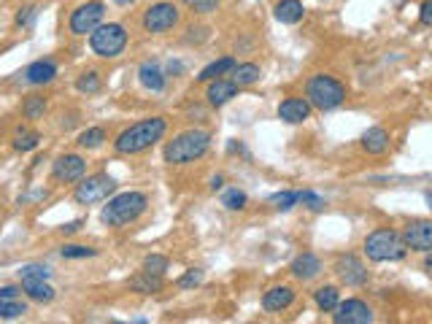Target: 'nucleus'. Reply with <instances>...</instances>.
I'll list each match as a JSON object with an SVG mask.
<instances>
[{"mask_svg": "<svg viewBox=\"0 0 432 324\" xmlns=\"http://www.w3.org/2000/svg\"><path fill=\"white\" fill-rule=\"evenodd\" d=\"M168 133V119L165 117H149L130 127H124L119 136L114 138V152L117 154H140L152 149L157 141H162Z\"/></svg>", "mask_w": 432, "mask_h": 324, "instance_id": "obj_1", "label": "nucleus"}, {"mask_svg": "<svg viewBox=\"0 0 432 324\" xmlns=\"http://www.w3.org/2000/svg\"><path fill=\"white\" fill-rule=\"evenodd\" d=\"M208 149H211V133L200 130V127H192V130H184L173 141H168L165 149H162V157H165L168 165H190L195 160L206 157Z\"/></svg>", "mask_w": 432, "mask_h": 324, "instance_id": "obj_2", "label": "nucleus"}, {"mask_svg": "<svg viewBox=\"0 0 432 324\" xmlns=\"http://www.w3.org/2000/svg\"><path fill=\"white\" fill-rule=\"evenodd\" d=\"M149 208V197L143 192H119L114 197H108L100 211V222L105 227H124V224H133L136 219H140Z\"/></svg>", "mask_w": 432, "mask_h": 324, "instance_id": "obj_3", "label": "nucleus"}, {"mask_svg": "<svg viewBox=\"0 0 432 324\" xmlns=\"http://www.w3.org/2000/svg\"><path fill=\"white\" fill-rule=\"evenodd\" d=\"M408 254V246L402 240V233H395L389 227H379L365 238V257L370 262H400Z\"/></svg>", "mask_w": 432, "mask_h": 324, "instance_id": "obj_4", "label": "nucleus"}, {"mask_svg": "<svg viewBox=\"0 0 432 324\" xmlns=\"http://www.w3.org/2000/svg\"><path fill=\"white\" fill-rule=\"evenodd\" d=\"M346 86L329 76V73H316L306 82V98L316 111H335L346 103Z\"/></svg>", "mask_w": 432, "mask_h": 324, "instance_id": "obj_5", "label": "nucleus"}, {"mask_svg": "<svg viewBox=\"0 0 432 324\" xmlns=\"http://www.w3.org/2000/svg\"><path fill=\"white\" fill-rule=\"evenodd\" d=\"M127 41H130V35L124 30V25L108 22V25H100L95 33L89 35V49L100 60H114L124 51Z\"/></svg>", "mask_w": 432, "mask_h": 324, "instance_id": "obj_6", "label": "nucleus"}, {"mask_svg": "<svg viewBox=\"0 0 432 324\" xmlns=\"http://www.w3.org/2000/svg\"><path fill=\"white\" fill-rule=\"evenodd\" d=\"M178 22H181L178 6L171 3V0H159V3L149 6L143 11L140 27H143V33L149 35H162V33H171L173 27H178Z\"/></svg>", "mask_w": 432, "mask_h": 324, "instance_id": "obj_7", "label": "nucleus"}, {"mask_svg": "<svg viewBox=\"0 0 432 324\" xmlns=\"http://www.w3.org/2000/svg\"><path fill=\"white\" fill-rule=\"evenodd\" d=\"M114 192H117V179L114 176H108V173H92V176H84L76 184L73 200L79 205H92V203H100V200H108Z\"/></svg>", "mask_w": 432, "mask_h": 324, "instance_id": "obj_8", "label": "nucleus"}, {"mask_svg": "<svg viewBox=\"0 0 432 324\" xmlns=\"http://www.w3.org/2000/svg\"><path fill=\"white\" fill-rule=\"evenodd\" d=\"M105 6L100 0H86L79 8H73L68 19L70 35H92L100 25H105Z\"/></svg>", "mask_w": 432, "mask_h": 324, "instance_id": "obj_9", "label": "nucleus"}, {"mask_svg": "<svg viewBox=\"0 0 432 324\" xmlns=\"http://www.w3.org/2000/svg\"><path fill=\"white\" fill-rule=\"evenodd\" d=\"M86 173V160L81 154H63L52 162V179L57 184H73L81 181Z\"/></svg>", "mask_w": 432, "mask_h": 324, "instance_id": "obj_10", "label": "nucleus"}, {"mask_svg": "<svg viewBox=\"0 0 432 324\" xmlns=\"http://www.w3.org/2000/svg\"><path fill=\"white\" fill-rule=\"evenodd\" d=\"M332 322L335 324H370L373 322V311L367 303L357 300V297H348L341 300L338 308L332 311Z\"/></svg>", "mask_w": 432, "mask_h": 324, "instance_id": "obj_11", "label": "nucleus"}, {"mask_svg": "<svg viewBox=\"0 0 432 324\" xmlns=\"http://www.w3.org/2000/svg\"><path fill=\"white\" fill-rule=\"evenodd\" d=\"M402 240L411 252H432V219H414L402 227Z\"/></svg>", "mask_w": 432, "mask_h": 324, "instance_id": "obj_12", "label": "nucleus"}, {"mask_svg": "<svg viewBox=\"0 0 432 324\" xmlns=\"http://www.w3.org/2000/svg\"><path fill=\"white\" fill-rule=\"evenodd\" d=\"M335 276L346 287H365L367 284V268L357 254H341L335 259Z\"/></svg>", "mask_w": 432, "mask_h": 324, "instance_id": "obj_13", "label": "nucleus"}, {"mask_svg": "<svg viewBox=\"0 0 432 324\" xmlns=\"http://www.w3.org/2000/svg\"><path fill=\"white\" fill-rule=\"evenodd\" d=\"M313 105L308 103V98H287L278 103V119L287 124H303L311 117Z\"/></svg>", "mask_w": 432, "mask_h": 324, "instance_id": "obj_14", "label": "nucleus"}, {"mask_svg": "<svg viewBox=\"0 0 432 324\" xmlns=\"http://www.w3.org/2000/svg\"><path fill=\"white\" fill-rule=\"evenodd\" d=\"M241 89L243 86H238L233 79H214V82H208V86H206V101H208V105H214V108H222V105H227L233 98H238Z\"/></svg>", "mask_w": 432, "mask_h": 324, "instance_id": "obj_15", "label": "nucleus"}, {"mask_svg": "<svg viewBox=\"0 0 432 324\" xmlns=\"http://www.w3.org/2000/svg\"><path fill=\"white\" fill-rule=\"evenodd\" d=\"M138 82L149 92H162L168 86V70H162V65L157 60H146V63H140L138 68Z\"/></svg>", "mask_w": 432, "mask_h": 324, "instance_id": "obj_16", "label": "nucleus"}, {"mask_svg": "<svg viewBox=\"0 0 432 324\" xmlns=\"http://www.w3.org/2000/svg\"><path fill=\"white\" fill-rule=\"evenodd\" d=\"M294 297H297V292L292 287L278 284V287H270V290L262 294V308L268 313H281V311H287V308L292 306Z\"/></svg>", "mask_w": 432, "mask_h": 324, "instance_id": "obj_17", "label": "nucleus"}, {"mask_svg": "<svg viewBox=\"0 0 432 324\" xmlns=\"http://www.w3.org/2000/svg\"><path fill=\"white\" fill-rule=\"evenodd\" d=\"M25 82L33 86H44V84H52L57 79V63L54 60H35L25 68Z\"/></svg>", "mask_w": 432, "mask_h": 324, "instance_id": "obj_18", "label": "nucleus"}, {"mask_svg": "<svg viewBox=\"0 0 432 324\" xmlns=\"http://www.w3.org/2000/svg\"><path fill=\"white\" fill-rule=\"evenodd\" d=\"M289 273L297 278V281H311L316 276L322 273V259L311 252H303L300 257H294L292 265H289Z\"/></svg>", "mask_w": 432, "mask_h": 324, "instance_id": "obj_19", "label": "nucleus"}, {"mask_svg": "<svg viewBox=\"0 0 432 324\" xmlns=\"http://www.w3.org/2000/svg\"><path fill=\"white\" fill-rule=\"evenodd\" d=\"M273 17L281 25H297L306 17V6H303V0H278L273 6Z\"/></svg>", "mask_w": 432, "mask_h": 324, "instance_id": "obj_20", "label": "nucleus"}, {"mask_svg": "<svg viewBox=\"0 0 432 324\" xmlns=\"http://www.w3.org/2000/svg\"><path fill=\"white\" fill-rule=\"evenodd\" d=\"M389 143H392V138L384 127H370V130L362 133V149L367 154H373V157H381V154L389 152Z\"/></svg>", "mask_w": 432, "mask_h": 324, "instance_id": "obj_21", "label": "nucleus"}, {"mask_svg": "<svg viewBox=\"0 0 432 324\" xmlns=\"http://www.w3.org/2000/svg\"><path fill=\"white\" fill-rule=\"evenodd\" d=\"M162 287H165V278L149 273V271H143V268H140L138 276L130 278V290L138 292V294H157V292H162Z\"/></svg>", "mask_w": 432, "mask_h": 324, "instance_id": "obj_22", "label": "nucleus"}, {"mask_svg": "<svg viewBox=\"0 0 432 324\" xmlns=\"http://www.w3.org/2000/svg\"><path fill=\"white\" fill-rule=\"evenodd\" d=\"M230 79L238 86H251L262 79V70H259L257 63H238L235 68L230 70Z\"/></svg>", "mask_w": 432, "mask_h": 324, "instance_id": "obj_23", "label": "nucleus"}, {"mask_svg": "<svg viewBox=\"0 0 432 324\" xmlns=\"http://www.w3.org/2000/svg\"><path fill=\"white\" fill-rule=\"evenodd\" d=\"M22 292H25L33 303H52L54 294H57L49 281H22Z\"/></svg>", "mask_w": 432, "mask_h": 324, "instance_id": "obj_24", "label": "nucleus"}, {"mask_svg": "<svg viewBox=\"0 0 432 324\" xmlns=\"http://www.w3.org/2000/svg\"><path fill=\"white\" fill-rule=\"evenodd\" d=\"M238 63L233 60V57H222V60H214L211 65H206V68L200 70V76H197V82L200 84H208V82H214V79H222L225 73H230V70L235 68Z\"/></svg>", "mask_w": 432, "mask_h": 324, "instance_id": "obj_25", "label": "nucleus"}, {"mask_svg": "<svg viewBox=\"0 0 432 324\" xmlns=\"http://www.w3.org/2000/svg\"><path fill=\"white\" fill-rule=\"evenodd\" d=\"M105 141H108V136H105V127H86L84 133H79V138H76L79 149H86V152L100 149Z\"/></svg>", "mask_w": 432, "mask_h": 324, "instance_id": "obj_26", "label": "nucleus"}, {"mask_svg": "<svg viewBox=\"0 0 432 324\" xmlns=\"http://www.w3.org/2000/svg\"><path fill=\"white\" fill-rule=\"evenodd\" d=\"M313 303H316L319 311H335L338 303H341V292H338V287H332V284L319 287V290L313 292Z\"/></svg>", "mask_w": 432, "mask_h": 324, "instance_id": "obj_27", "label": "nucleus"}, {"mask_svg": "<svg viewBox=\"0 0 432 324\" xmlns=\"http://www.w3.org/2000/svg\"><path fill=\"white\" fill-rule=\"evenodd\" d=\"M44 114H46V98L44 95H27L25 103H22V117L25 119H44Z\"/></svg>", "mask_w": 432, "mask_h": 324, "instance_id": "obj_28", "label": "nucleus"}, {"mask_svg": "<svg viewBox=\"0 0 432 324\" xmlns=\"http://www.w3.org/2000/svg\"><path fill=\"white\" fill-rule=\"evenodd\" d=\"M76 89H79L81 95H98V92L103 89L100 73H98V70H84V73L76 79Z\"/></svg>", "mask_w": 432, "mask_h": 324, "instance_id": "obj_29", "label": "nucleus"}, {"mask_svg": "<svg viewBox=\"0 0 432 324\" xmlns=\"http://www.w3.org/2000/svg\"><path fill=\"white\" fill-rule=\"evenodd\" d=\"M38 143H41V136L33 133V130H19L17 136H14V141H11V146H14L17 152H22V154L38 149Z\"/></svg>", "mask_w": 432, "mask_h": 324, "instance_id": "obj_30", "label": "nucleus"}, {"mask_svg": "<svg viewBox=\"0 0 432 324\" xmlns=\"http://www.w3.org/2000/svg\"><path fill=\"white\" fill-rule=\"evenodd\" d=\"M222 205H225L227 211H243L246 205H249V197H246V192L238 187L227 189L225 195H222Z\"/></svg>", "mask_w": 432, "mask_h": 324, "instance_id": "obj_31", "label": "nucleus"}, {"mask_svg": "<svg viewBox=\"0 0 432 324\" xmlns=\"http://www.w3.org/2000/svg\"><path fill=\"white\" fill-rule=\"evenodd\" d=\"M297 203H300V192H289V189H284V192L270 195V205H273L276 211H292Z\"/></svg>", "mask_w": 432, "mask_h": 324, "instance_id": "obj_32", "label": "nucleus"}, {"mask_svg": "<svg viewBox=\"0 0 432 324\" xmlns=\"http://www.w3.org/2000/svg\"><path fill=\"white\" fill-rule=\"evenodd\" d=\"M27 313V306L22 303V300H0V319H6V322H11V319H19V316H25Z\"/></svg>", "mask_w": 432, "mask_h": 324, "instance_id": "obj_33", "label": "nucleus"}, {"mask_svg": "<svg viewBox=\"0 0 432 324\" xmlns=\"http://www.w3.org/2000/svg\"><path fill=\"white\" fill-rule=\"evenodd\" d=\"M52 271L46 265H22L19 268V281H49Z\"/></svg>", "mask_w": 432, "mask_h": 324, "instance_id": "obj_34", "label": "nucleus"}, {"mask_svg": "<svg viewBox=\"0 0 432 324\" xmlns=\"http://www.w3.org/2000/svg\"><path fill=\"white\" fill-rule=\"evenodd\" d=\"M60 254L65 257V259H89V257L98 254V249L81 246V243H65V246L60 249Z\"/></svg>", "mask_w": 432, "mask_h": 324, "instance_id": "obj_35", "label": "nucleus"}, {"mask_svg": "<svg viewBox=\"0 0 432 324\" xmlns=\"http://www.w3.org/2000/svg\"><path fill=\"white\" fill-rule=\"evenodd\" d=\"M143 271H149V273H155V276H165V271H168V257L146 254L143 257Z\"/></svg>", "mask_w": 432, "mask_h": 324, "instance_id": "obj_36", "label": "nucleus"}, {"mask_svg": "<svg viewBox=\"0 0 432 324\" xmlns=\"http://www.w3.org/2000/svg\"><path fill=\"white\" fill-rule=\"evenodd\" d=\"M197 284H203V271H200V268H190L187 273L176 281L178 290H195Z\"/></svg>", "mask_w": 432, "mask_h": 324, "instance_id": "obj_37", "label": "nucleus"}, {"mask_svg": "<svg viewBox=\"0 0 432 324\" xmlns=\"http://www.w3.org/2000/svg\"><path fill=\"white\" fill-rule=\"evenodd\" d=\"M300 203L306 205L308 211H322V208L327 205V200H325L322 195H316V192H311V189H303V192H300Z\"/></svg>", "mask_w": 432, "mask_h": 324, "instance_id": "obj_38", "label": "nucleus"}, {"mask_svg": "<svg viewBox=\"0 0 432 324\" xmlns=\"http://www.w3.org/2000/svg\"><path fill=\"white\" fill-rule=\"evenodd\" d=\"M35 17H38V6H22L17 11V19H14V22H17V27L25 30V27H33Z\"/></svg>", "mask_w": 432, "mask_h": 324, "instance_id": "obj_39", "label": "nucleus"}, {"mask_svg": "<svg viewBox=\"0 0 432 324\" xmlns=\"http://www.w3.org/2000/svg\"><path fill=\"white\" fill-rule=\"evenodd\" d=\"M219 3H222V0H192L190 8L195 11V14L206 17V14H214V11H219Z\"/></svg>", "mask_w": 432, "mask_h": 324, "instance_id": "obj_40", "label": "nucleus"}, {"mask_svg": "<svg viewBox=\"0 0 432 324\" xmlns=\"http://www.w3.org/2000/svg\"><path fill=\"white\" fill-rule=\"evenodd\" d=\"M419 22L427 25V27H432V0H424V3L419 6Z\"/></svg>", "mask_w": 432, "mask_h": 324, "instance_id": "obj_41", "label": "nucleus"}, {"mask_svg": "<svg viewBox=\"0 0 432 324\" xmlns=\"http://www.w3.org/2000/svg\"><path fill=\"white\" fill-rule=\"evenodd\" d=\"M19 292H22V287L6 284V287H0V300H14V297H19Z\"/></svg>", "mask_w": 432, "mask_h": 324, "instance_id": "obj_42", "label": "nucleus"}, {"mask_svg": "<svg viewBox=\"0 0 432 324\" xmlns=\"http://www.w3.org/2000/svg\"><path fill=\"white\" fill-rule=\"evenodd\" d=\"M81 219H76V222H68V224H63V227H60V230H63V233H65V235H73V233H79V230H81Z\"/></svg>", "mask_w": 432, "mask_h": 324, "instance_id": "obj_43", "label": "nucleus"}, {"mask_svg": "<svg viewBox=\"0 0 432 324\" xmlns=\"http://www.w3.org/2000/svg\"><path fill=\"white\" fill-rule=\"evenodd\" d=\"M181 70H184V65H181V63H168V76H178V73H181Z\"/></svg>", "mask_w": 432, "mask_h": 324, "instance_id": "obj_44", "label": "nucleus"}, {"mask_svg": "<svg viewBox=\"0 0 432 324\" xmlns=\"http://www.w3.org/2000/svg\"><path fill=\"white\" fill-rule=\"evenodd\" d=\"M421 268H424V273L432 278V252H427V257H424V265H421Z\"/></svg>", "mask_w": 432, "mask_h": 324, "instance_id": "obj_45", "label": "nucleus"}, {"mask_svg": "<svg viewBox=\"0 0 432 324\" xmlns=\"http://www.w3.org/2000/svg\"><path fill=\"white\" fill-rule=\"evenodd\" d=\"M222 184H225V176H214V179H211V189H214V192L222 189Z\"/></svg>", "mask_w": 432, "mask_h": 324, "instance_id": "obj_46", "label": "nucleus"}, {"mask_svg": "<svg viewBox=\"0 0 432 324\" xmlns=\"http://www.w3.org/2000/svg\"><path fill=\"white\" fill-rule=\"evenodd\" d=\"M111 3H117V6H133V3H138V0H111Z\"/></svg>", "mask_w": 432, "mask_h": 324, "instance_id": "obj_47", "label": "nucleus"}, {"mask_svg": "<svg viewBox=\"0 0 432 324\" xmlns=\"http://www.w3.org/2000/svg\"><path fill=\"white\" fill-rule=\"evenodd\" d=\"M427 205L432 208V192H427Z\"/></svg>", "mask_w": 432, "mask_h": 324, "instance_id": "obj_48", "label": "nucleus"}]
</instances>
